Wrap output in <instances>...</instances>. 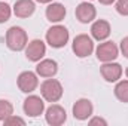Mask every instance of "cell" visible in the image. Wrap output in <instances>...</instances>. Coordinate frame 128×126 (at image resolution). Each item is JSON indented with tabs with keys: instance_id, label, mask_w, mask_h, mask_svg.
Returning a JSON list of instances; mask_svg holds the SVG:
<instances>
[{
	"instance_id": "12",
	"label": "cell",
	"mask_w": 128,
	"mask_h": 126,
	"mask_svg": "<svg viewBox=\"0 0 128 126\" xmlns=\"http://www.w3.org/2000/svg\"><path fill=\"white\" fill-rule=\"evenodd\" d=\"M74 15H76V19L82 24H88V22H92L97 16V9L96 6L90 1H82L78 4L76 10H74Z\"/></svg>"
},
{
	"instance_id": "24",
	"label": "cell",
	"mask_w": 128,
	"mask_h": 126,
	"mask_svg": "<svg viewBox=\"0 0 128 126\" xmlns=\"http://www.w3.org/2000/svg\"><path fill=\"white\" fill-rule=\"evenodd\" d=\"M98 1H100L101 4H106V6H107V4H112V3H115L116 0H98Z\"/></svg>"
},
{
	"instance_id": "27",
	"label": "cell",
	"mask_w": 128,
	"mask_h": 126,
	"mask_svg": "<svg viewBox=\"0 0 128 126\" xmlns=\"http://www.w3.org/2000/svg\"><path fill=\"white\" fill-rule=\"evenodd\" d=\"M90 1H91V0H90Z\"/></svg>"
},
{
	"instance_id": "22",
	"label": "cell",
	"mask_w": 128,
	"mask_h": 126,
	"mask_svg": "<svg viewBox=\"0 0 128 126\" xmlns=\"http://www.w3.org/2000/svg\"><path fill=\"white\" fill-rule=\"evenodd\" d=\"M119 49H121V52H122V55L128 58V36L127 37H124L122 40H121V45H119Z\"/></svg>"
},
{
	"instance_id": "5",
	"label": "cell",
	"mask_w": 128,
	"mask_h": 126,
	"mask_svg": "<svg viewBox=\"0 0 128 126\" xmlns=\"http://www.w3.org/2000/svg\"><path fill=\"white\" fill-rule=\"evenodd\" d=\"M97 60L101 63H110L115 61L119 57V48L113 42H103L97 46L96 49Z\"/></svg>"
},
{
	"instance_id": "9",
	"label": "cell",
	"mask_w": 128,
	"mask_h": 126,
	"mask_svg": "<svg viewBox=\"0 0 128 126\" xmlns=\"http://www.w3.org/2000/svg\"><path fill=\"white\" fill-rule=\"evenodd\" d=\"M26 58L32 63H39L45 55H46V45L45 42H42L40 39H34L32 42L27 43L26 49Z\"/></svg>"
},
{
	"instance_id": "10",
	"label": "cell",
	"mask_w": 128,
	"mask_h": 126,
	"mask_svg": "<svg viewBox=\"0 0 128 126\" xmlns=\"http://www.w3.org/2000/svg\"><path fill=\"white\" fill-rule=\"evenodd\" d=\"M100 74L107 83H116L122 77V65L115 61L103 63V65L100 67Z\"/></svg>"
},
{
	"instance_id": "17",
	"label": "cell",
	"mask_w": 128,
	"mask_h": 126,
	"mask_svg": "<svg viewBox=\"0 0 128 126\" xmlns=\"http://www.w3.org/2000/svg\"><path fill=\"white\" fill-rule=\"evenodd\" d=\"M113 94L116 96V99H119L121 102H127L128 104V79L127 80H118L116 82Z\"/></svg>"
},
{
	"instance_id": "4",
	"label": "cell",
	"mask_w": 128,
	"mask_h": 126,
	"mask_svg": "<svg viewBox=\"0 0 128 126\" xmlns=\"http://www.w3.org/2000/svg\"><path fill=\"white\" fill-rule=\"evenodd\" d=\"M72 51L78 58H86L94 52V40L88 34H78L73 39Z\"/></svg>"
},
{
	"instance_id": "20",
	"label": "cell",
	"mask_w": 128,
	"mask_h": 126,
	"mask_svg": "<svg viewBox=\"0 0 128 126\" xmlns=\"http://www.w3.org/2000/svg\"><path fill=\"white\" fill-rule=\"evenodd\" d=\"M115 9L119 15L128 16V0H116L115 1Z\"/></svg>"
},
{
	"instance_id": "13",
	"label": "cell",
	"mask_w": 128,
	"mask_h": 126,
	"mask_svg": "<svg viewBox=\"0 0 128 126\" xmlns=\"http://www.w3.org/2000/svg\"><path fill=\"white\" fill-rule=\"evenodd\" d=\"M66 7H64L63 3H58V1H51L45 10V15H46V19L52 24H58L61 22L64 18H66Z\"/></svg>"
},
{
	"instance_id": "26",
	"label": "cell",
	"mask_w": 128,
	"mask_h": 126,
	"mask_svg": "<svg viewBox=\"0 0 128 126\" xmlns=\"http://www.w3.org/2000/svg\"><path fill=\"white\" fill-rule=\"evenodd\" d=\"M125 76H127V79H128V67H127V70H125Z\"/></svg>"
},
{
	"instance_id": "3",
	"label": "cell",
	"mask_w": 128,
	"mask_h": 126,
	"mask_svg": "<svg viewBox=\"0 0 128 126\" xmlns=\"http://www.w3.org/2000/svg\"><path fill=\"white\" fill-rule=\"evenodd\" d=\"M45 39H46V43L51 48L61 49V48H64L67 45V42L70 39V34H68V30L64 25L57 24V25H52L51 28H48Z\"/></svg>"
},
{
	"instance_id": "25",
	"label": "cell",
	"mask_w": 128,
	"mask_h": 126,
	"mask_svg": "<svg viewBox=\"0 0 128 126\" xmlns=\"http://www.w3.org/2000/svg\"><path fill=\"white\" fill-rule=\"evenodd\" d=\"M34 1L42 3V4H49V3H51V1H54V0H34Z\"/></svg>"
},
{
	"instance_id": "8",
	"label": "cell",
	"mask_w": 128,
	"mask_h": 126,
	"mask_svg": "<svg viewBox=\"0 0 128 126\" xmlns=\"http://www.w3.org/2000/svg\"><path fill=\"white\" fill-rule=\"evenodd\" d=\"M16 85H18L20 91L24 92V94L34 92L37 89V86H39L37 73H33V71H22V73H20V76L16 79Z\"/></svg>"
},
{
	"instance_id": "14",
	"label": "cell",
	"mask_w": 128,
	"mask_h": 126,
	"mask_svg": "<svg viewBox=\"0 0 128 126\" xmlns=\"http://www.w3.org/2000/svg\"><path fill=\"white\" fill-rule=\"evenodd\" d=\"M110 31H112L110 24L106 19H97L91 25V37L98 42H104L110 36Z\"/></svg>"
},
{
	"instance_id": "16",
	"label": "cell",
	"mask_w": 128,
	"mask_h": 126,
	"mask_svg": "<svg viewBox=\"0 0 128 126\" xmlns=\"http://www.w3.org/2000/svg\"><path fill=\"white\" fill-rule=\"evenodd\" d=\"M36 73L37 76L40 77H45V79H49V77H54L57 73H58V64L55 60H40L39 64L36 65Z\"/></svg>"
},
{
	"instance_id": "11",
	"label": "cell",
	"mask_w": 128,
	"mask_h": 126,
	"mask_svg": "<svg viewBox=\"0 0 128 126\" xmlns=\"http://www.w3.org/2000/svg\"><path fill=\"white\" fill-rule=\"evenodd\" d=\"M45 119L46 123L51 126H61L67 120V113L61 105L58 104H51V107L46 108L45 111Z\"/></svg>"
},
{
	"instance_id": "1",
	"label": "cell",
	"mask_w": 128,
	"mask_h": 126,
	"mask_svg": "<svg viewBox=\"0 0 128 126\" xmlns=\"http://www.w3.org/2000/svg\"><path fill=\"white\" fill-rule=\"evenodd\" d=\"M27 43H28V36H27V31L22 27L14 25L6 31V46L10 51L21 52V51L26 49Z\"/></svg>"
},
{
	"instance_id": "2",
	"label": "cell",
	"mask_w": 128,
	"mask_h": 126,
	"mask_svg": "<svg viewBox=\"0 0 128 126\" xmlns=\"http://www.w3.org/2000/svg\"><path fill=\"white\" fill-rule=\"evenodd\" d=\"M40 94L46 102H58L64 94L63 85L57 79H46L40 85Z\"/></svg>"
},
{
	"instance_id": "7",
	"label": "cell",
	"mask_w": 128,
	"mask_h": 126,
	"mask_svg": "<svg viewBox=\"0 0 128 126\" xmlns=\"http://www.w3.org/2000/svg\"><path fill=\"white\" fill-rule=\"evenodd\" d=\"M72 113H73V117L76 120H88L92 113H94V105L90 99L86 98H79L74 104H73V108H72Z\"/></svg>"
},
{
	"instance_id": "23",
	"label": "cell",
	"mask_w": 128,
	"mask_h": 126,
	"mask_svg": "<svg viewBox=\"0 0 128 126\" xmlns=\"http://www.w3.org/2000/svg\"><path fill=\"white\" fill-rule=\"evenodd\" d=\"M88 123H90V125H103V126H107V122H106L104 119H101V117H92V119H90V120H88Z\"/></svg>"
},
{
	"instance_id": "18",
	"label": "cell",
	"mask_w": 128,
	"mask_h": 126,
	"mask_svg": "<svg viewBox=\"0 0 128 126\" xmlns=\"http://www.w3.org/2000/svg\"><path fill=\"white\" fill-rule=\"evenodd\" d=\"M10 114H14V105L8 99H0V122H4Z\"/></svg>"
},
{
	"instance_id": "21",
	"label": "cell",
	"mask_w": 128,
	"mask_h": 126,
	"mask_svg": "<svg viewBox=\"0 0 128 126\" xmlns=\"http://www.w3.org/2000/svg\"><path fill=\"white\" fill-rule=\"evenodd\" d=\"M3 125H6V126H14V125H21V126H24V125H26V120H24L22 117H18V116H14V114H10L8 119H4Z\"/></svg>"
},
{
	"instance_id": "6",
	"label": "cell",
	"mask_w": 128,
	"mask_h": 126,
	"mask_svg": "<svg viewBox=\"0 0 128 126\" xmlns=\"http://www.w3.org/2000/svg\"><path fill=\"white\" fill-rule=\"evenodd\" d=\"M22 110L24 113L28 116V117H39L40 114H43L45 111V102H43V98L37 96V95H28L26 99H24V104H22Z\"/></svg>"
},
{
	"instance_id": "19",
	"label": "cell",
	"mask_w": 128,
	"mask_h": 126,
	"mask_svg": "<svg viewBox=\"0 0 128 126\" xmlns=\"http://www.w3.org/2000/svg\"><path fill=\"white\" fill-rule=\"evenodd\" d=\"M10 15H12V7L6 1L0 0V24L8 22L10 19Z\"/></svg>"
},
{
	"instance_id": "15",
	"label": "cell",
	"mask_w": 128,
	"mask_h": 126,
	"mask_svg": "<svg viewBox=\"0 0 128 126\" xmlns=\"http://www.w3.org/2000/svg\"><path fill=\"white\" fill-rule=\"evenodd\" d=\"M34 10H36L34 0H16L12 7V12L18 18H30L34 13Z\"/></svg>"
}]
</instances>
